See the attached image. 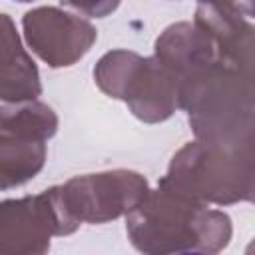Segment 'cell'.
I'll return each instance as SVG.
<instances>
[{"instance_id": "6da1fadb", "label": "cell", "mask_w": 255, "mask_h": 255, "mask_svg": "<svg viewBox=\"0 0 255 255\" xmlns=\"http://www.w3.org/2000/svg\"><path fill=\"white\" fill-rule=\"evenodd\" d=\"M126 233L145 255H213L231 243L233 223L221 209L157 185L126 215Z\"/></svg>"}, {"instance_id": "7a4b0ae2", "label": "cell", "mask_w": 255, "mask_h": 255, "mask_svg": "<svg viewBox=\"0 0 255 255\" xmlns=\"http://www.w3.org/2000/svg\"><path fill=\"white\" fill-rule=\"evenodd\" d=\"M177 108L187 114L195 139L255 143V76L215 62L179 82Z\"/></svg>"}, {"instance_id": "3957f363", "label": "cell", "mask_w": 255, "mask_h": 255, "mask_svg": "<svg viewBox=\"0 0 255 255\" xmlns=\"http://www.w3.org/2000/svg\"><path fill=\"white\" fill-rule=\"evenodd\" d=\"M157 185L207 205L251 203L255 197V143L187 141L171 155Z\"/></svg>"}, {"instance_id": "277c9868", "label": "cell", "mask_w": 255, "mask_h": 255, "mask_svg": "<svg viewBox=\"0 0 255 255\" xmlns=\"http://www.w3.org/2000/svg\"><path fill=\"white\" fill-rule=\"evenodd\" d=\"M94 82L108 98L124 102L143 124H161L177 110L179 84L155 56L110 50L96 62Z\"/></svg>"}, {"instance_id": "5b68a950", "label": "cell", "mask_w": 255, "mask_h": 255, "mask_svg": "<svg viewBox=\"0 0 255 255\" xmlns=\"http://www.w3.org/2000/svg\"><path fill=\"white\" fill-rule=\"evenodd\" d=\"M78 229L60 201L58 185L0 201V255H44L52 237H66Z\"/></svg>"}, {"instance_id": "8992f818", "label": "cell", "mask_w": 255, "mask_h": 255, "mask_svg": "<svg viewBox=\"0 0 255 255\" xmlns=\"http://www.w3.org/2000/svg\"><path fill=\"white\" fill-rule=\"evenodd\" d=\"M147 191V179L133 169L84 173L58 185L60 201L78 225H102L126 217Z\"/></svg>"}, {"instance_id": "52a82bcc", "label": "cell", "mask_w": 255, "mask_h": 255, "mask_svg": "<svg viewBox=\"0 0 255 255\" xmlns=\"http://www.w3.org/2000/svg\"><path fill=\"white\" fill-rule=\"evenodd\" d=\"M22 34L28 48L48 68L78 64L96 44V26L56 6H38L22 16Z\"/></svg>"}, {"instance_id": "ba28073f", "label": "cell", "mask_w": 255, "mask_h": 255, "mask_svg": "<svg viewBox=\"0 0 255 255\" xmlns=\"http://www.w3.org/2000/svg\"><path fill=\"white\" fill-rule=\"evenodd\" d=\"M193 24L209 36L221 64L255 76V28L251 18L221 2H197Z\"/></svg>"}, {"instance_id": "9c48e42d", "label": "cell", "mask_w": 255, "mask_h": 255, "mask_svg": "<svg viewBox=\"0 0 255 255\" xmlns=\"http://www.w3.org/2000/svg\"><path fill=\"white\" fill-rule=\"evenodd\" d=\"M153 56L177 84L219 62L213 42L193 22H175L163 28L153 42Z\"/></svg>"}, {"instance_id": "30bf717a", "label": "cell", "mask_w": 255, "mask_h": 255, "mask_svg": "<svg viewBox=\"0 0 255 255\" xmlns=\"http://www.w3.org/2000/svg\"><path fill=\"white\" fill-rule=\"evenodd\" d=\"M42 96L40 70L26 52L14 20L0 12V102L38 100Z\"/></svg>"}, {"instance_id": "8fae6325", "label": "cell", "mask_w": 255, "mask_h": 255, "mask_svg": "<svg viewBox=\"0 0 255 255\" xmlns=\"http://www.w3.org/2000/svg\"><path fill=\"white\" fill-rule=\"evenodd\" d=\"M46 141L0 129V191L32 181L46 165Z\"/></svg>"}, {"instance_id": "7c38bea8", "label": "cell", "mask_w": 255, "mask_h": 255, "mask_svg": "<svg viewBox=\"0 0 255 255\" xmlns=\"http://www.w3.org/2000/svg\"><path fill=\"white\" fill-rule=\"evenodd\" d=\"M60 126L58 114L40 100L0 102V129L22 137L48 141L56 135Z\"/></svg>"}, {"instance_id": "4fadbf2b", "label": "cell", "mask_w": 255, "mask_h": 255, "mask_svg": "<svg viewBox=\"0 0 255 255\" xmlns=\"http://www.w3.org/2000/svg\"><path fill=\"white\" fill-rule=\"evenodd\" d=\"M62 4L74 8L88 18H106L118 10L122 0H62Z\"/></svg>"}, {"instance_id": "5bb4252c", "label": "cell", "mask_w": 255, "mask_h": 255, "mask_svg": "<svg viewBox=\"0 0 255 255\" xmlns=\"http://www.w3.org/2000/svg\"><path fill=\"white\" fill-rule=\"evenodd\" d=\"M197 2H221V4L237 10L245 18H253V14H255V0H197Z\"/></svg>"}, {"instance_id": "9a60e30c", "label": "cell", "mask_w": 255, "mask_h": 255, "mask_svg": "<svg viewBox=\"0 0 255 255\" xmlns=\"http://www.w3.org/2000/svg\"><path fill=\"white\" fill-rule=\"evenodd\" d=\"M14 2H34V0H14Z\"/></svg>"}]
</instances>
